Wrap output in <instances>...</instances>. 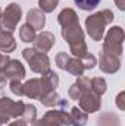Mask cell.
<instances>
[{
    "instance_id": "cell-17",
    "label": "cell",
    "mask_w": 125,
    "mask_h": 126,
    "mask_svg": "<svg viewBox=\"0 0 125 126\" xmlns=\"http://www.w3.org/2000/svg\"><path fill=\"white\" fill-rule=\"evenodd\" d=\"M16 50V40L13 38L12 32L0 31V51L9 54Z\"/></svg>"
},
{
    "instance_id": "cell-31",
    "label": "cell",
    "mask_w": 125,
    "mask_h": 126,
    "mask_svg": "<svg viewBox=\"0 0 125 126\" xmlns=\"http://www.w3.org/2000/svg\"><path fill=\"white\" fill-rule=\"evenodd\" d=\"M115 3H116L119 10H124L125 9V0H115Z\"/></svg>"
},
{
    "instance_id": "cell-15",
    "label": "cell",
    "mask_w": 125,
    "mask_h": 126,
    "mask_svg": "<svg viewBox=\"0 0 125 126\" xmlns=\"http://www.w3.org/2000/svg\"><path fill=\"white\" fill-rule=\"evenodd\" d=\"M40 103L43 104V106H46V107H61L63 110H66L68 107H69V104H68V101L66 100H62L61 98V95L56 93V90H53V91H49L46 95H43L41 98H40Z\"/></svg>"
},
{
    "instance_id": "cell-7",
    "label": "cell",
    "mask_w": 125,
    "mask_h": 126,
    "mask_svg": "<svg viewBox=\"0 0 125 126\" xmlns=\"http://www.w3.org/2000/svg\"><path fill=\"white\" fill-rule=\"evenodd\" d=\"M55 88L52 87V84L44 78H32L28 79L24 84V95L28 98H37L40 100L43 95H46L49 91H53Z\"/></svg>"
},
{
    "instance_id": "cell-22",
    "label": "cell",
    "mask_w": 125,
    "mask_h": 126,
    "mask_svg": "<svg viewBox=\"0 0 125 126\" xmlns=\"http://www.w3.org/2000/svg\"><path fill=\"white\" fill-rule=\"evenodd\" d=\"M21 119H24L27 123H32V122L37 119V109H35V106H32V104H25Z\"/></svg>"
},
{
    "instance_id": "cell-3",
    "label": "cell",
    "mask_w": 125,
    "mask_h": 126,
    "mask_svg": "<svg viewBox=\"0 0 125 126\" xmlns=\"http://www.w3.org/2000/svg\"><path fill=\"white\" fill-rule=\"evenodd\" d=\"M124 38H125V32L121 27H112L104 37L103 51H106L109 54H113L116 57H121L122 51H124V47H122Z\"/></svg>"
},
{
    "instance_id": "cell-23",
    "label": "cell",
    "mask_w": 125,
    "mask_h": 126,
    "mask_svg": "<svg viewBox=\"0 0 125 126\" xmlns=\"http://www.w3.org/2000/svg\"><path fill=\"white\" fill-rule=\"evenodd\" d=\"M59 4V0H38V7L43 13L53 12Z\"/></svg>"
},
{
    "instance_id": "cell-9",
    "label": "cell",
    "mask_w": 125,
    "mask_h": 126,
    "mask_svg": "<svg viewBox=\"0 0 125 126\" xmlns=\"http://www.w3.org/2000/svg\"><path fill=\"white\" fill-rule=\"evenodd\" d=\"M56 66L62 70H66L68 73L74 75V76H83L85 69L81 63V59L78 57H74V56H69L68 53H58L56 54Z\"/></svg>"
},
{
    "instance_id": "cell-13",
    "label": "cell",
    "mask_w": 125,
    "mask_h": 126,
    "mask_svg": "<svg viewBox=\"0 0 125 126\" xmlns=\"http://www.w3.org/2000/svg\"><path fill=\"white\" fill-rule=\"evenodd\" d=\"M3 73H4V76H6L9 81H12V79H19V81H22V79L25 78V67H24V64L19 62V60L10 59L9 63H7V66L4 67Z\"/></svg>"
},
{
    "instance_id": "cell-6",
    "label": "cell",
    "mask_w": 125,
    "mask_h": 126,
    "mask_svg": "<svg viewBox=\"0 0 125 126\" xmlns=\"http://www.w3.org/2000/svg\"><path fill=\"white\" fill-rule=\"evenodd\" d=\"M31 126H71V116L63 109L49 110L41 119H35Z\"/></svg>"
},
{
    "instance_id": "cell-14",
    "label": "cell",
    "mask_w": 125,
    "mask_h": 126,
    "mask_svg": "<svg viewBox=\"0 0 125 126\" xmlns=\"http://www.w3.org/2000/svg\"><path fill=\"white\" fill-rule=\"evenodd\" d=\"M90 90V78L87 76H78V79L69 87L68 95L71 100H80V97L84 94L85 91Z\"/></svg>"
},
{
    "instance_id": "cell-33",
    "label": "cell",
    "mask_w": 125,
    "mask_h": 126,
    "mask_svg": "<svg viewBox=\"0 0 125 126\" xmlns=\"http://www.w3.org/2000/svg\"><path fill=\"white\" fill-rule=\"evenodd\" d=\"M0 125H1V123H0Z\"/></svg>"
},
{
    "instance_id": "cell-8",
    "label": "cell",
    "mask_w": 125,
    "mask_h": 126,
    "mask_svg": "<svg viewBox=\"0 0 125 126\" xmlns=\"http://www.w3.org/2000/svg\"><path fill=\"white\" fill-rule=\"evenodd\" d=\"M22 56L28 62L31 70L35 73H43L50 69V59L46 53H40L34 48H24Z\"/></svg>"
},
{
    "instance_id": "cell-24",
    "label": "cell",
    "mask_w": 125,
    "mask_h": 126,
    "mask_svg": "<svg viewBox=\"0 0 125 126\" xmlns=\"http://www.w3.org/2000/svg\"><path fill=\"white\" fill-rule=\"evenodd\" d=\"M74 1L81 10H93L97 7V4L102 0H74Z\"/></svg>"
},
{
    "instance_id": "cell-1",
    "label": "cell",
    "mask_w": 125,
    "mask_h": 126,
    "mask_svg": "<svg viewBox=\"0 0 125 126\" xmlns=\"http://www.w3.org/2000/svg\"><path fill=\"white\" fill-rule=\"evenodd\" d=\"M58 22L62 27V37L68 43L72 56L83 59L88 53V48L84 40V31L80 27V19L77 12L71 7H65L58 16Z\"/></svg>"
},
{
    "instance_id": "cell-26",
    "label": "cell",
    "mask_w": 125,
    "mask_h": 126,
    "mask_svg": "<svg viewBox=\"0 0 125 126\" xmlns=\"http://www.w3.org/2000/svg\"><path fill=\"white\" fill-rule=\"evenodd\" d=\"M81 63H83V66H84V69L85 70H88V69H93L94 66H96V57H94L93 54H90V53H87L83 59H81Z\"/></svg>"
},
{
    "instance_id": "cell-25",
    "label": "cell",
    "mask_w": 125,
    "mask_h": 126,
    "mask_svg": "<svg viewBox=\"0 0 125 126\" xmlns=\"http://www.w3.org/2000/svg\"><path fill=\"white\" fill-rule=\"evenodd\" d=\"M9 88H10V91L13 94L18 95V97H22L24 95V84L19 79H12L9 82Z\"/></svg>"
},
{
    "instance_id": "cell-2",
    "label": "cell",
    "mask_w": 125,
    "mask_h": 126,
    "mask_svg": "<svg viewBox=\"0 0 125 126\" xmlns=\"http://www.w3.org/2000/svg\"><path fill=\"white\" fill-rule=\"evenodd\" d=\"M113 21V13L109 9L96 12L93 15L87 16L85 19V30L87 34L90 35V38L94 41H102L103 35L106 31V27Z\"/></svg>"
},
{
    "instance_id": "cell-20",
    "label": "cell",
    "mask_w": 125,
    "mask_h": 126,
    "mask_svg": "<svg viewBox=\"0 0 125 126\" xmlns=\"http://www.w3.org/2000/svg\"><path fill=\"white\" fill-rule=\"evenodd\" d=\"M121 120L113 113H104L97 119V126H119Z\"/></svg>"
},
{
    "instance_id": "cell-10",
    "label": "cell",
    "mask_w": 125,
    "mask_h": 126,
    "mask_svg": "<svg viewBox=\"0 0 125 126\" xmlns=\"http://www.w3.org/2000/svg\"><path fill=\"white\" fill-rule=\"evenodd\" d=\"M78 101H80V109L83 111H85L87 114L88 113L99 111L100 107H102V98H100V95H97L96 93H93L91 90L85 91L84 94L80 97Z\"/></svg>"
},
{
    "instance_id": "cell-30",
    "label": "cell",
    "mask_w": 125,
    "mask_h": 126,
    "mask_svg": "<svg viewBox=\"0 0 125 126\" xmlns=\"http://www.w3.org/2000/svg\"><path fill=\"white\" fill-rule=\"evenodd\" d=\"M6 84H7V78L4 76V73H3V72H0V88H4V87H6Z\"/></svg>"
},
{
    "instance_id": "cell-18",
    "label": "cell",
    "mask_w": 125,
    "mask_h": 126,
    "mask_svg": "<svg viewBox=\"0 0 125 126\" xmlns=\"http://www.w3.org/2000/svg\"><path fill=\"white\" fill-rule=\"evenodd\" d=\"M69 116H71V126H85L88 122V114L83 111L80 107H72Z\"/></svg>"
},
{
    "instance_id": "cell-29",
    "label": "cell",
    "mask_w": 125,
    "mask_h": 126,
    "mask_svg": "<svg viewBox=\"0 0 125 126\" xmlns=\"http://www.w3.org/2000/svg\"><path fill=\"white\" fill-rule=\"evenodd\" d=\"M9 126H28V123L24 120V119H21V117H18V119H15L13 122H10Z\"/></svg>"
},
{
    "instance_id": "cell-28",
    "label": "cell",
    "mask_w": 125,
    "mask_h": 126,
    "mask_svg": "<svg viewBox=\"0 0 125 126\" xmlns=\"http://www.w3.org/2000/svg\"><path fill=\"white\" fill-rule=\"evenodd\" d=\"M9 60H10V57H9L7 54H1V53H0V72L4 70V67L7 66Z\"/></svg>"
},
{
    "instance_id": "cell-32",
    "label": "cell",
    "mask_w": 125,
    "mask_h": 126,
    "mask_svg": "<svg viewBox=\"0 0 125 126\" xmlns=\"http://www.w3.org/2000/svg\"><path fill=\"white\" fill-rule=\"evenodd\" d=\"M0 13H1V9H0Z\"/></svg>"
},
{
    "instance_id": "cell-4",
    "label": "cell",
    "mask_w": 125,
    "mask_h": 126,
    "mask_svg": "<svg viewBox=\"0 0 125 126\" xmlns=\"http://www.w3.org/2000/svg\"><path fill=\"white\" fill-rule=\"evenodd\" d=\"M22 18V9L18 3H10L0 13V31L13 32Z\"/></svg>"
},
{
    "instance_id": "cell-12",
    "label": "cell",
    "mask_w": 125,
    "mask_h": 126,
    "mask_svg": "<svg viewBox=\"0 0 125 126\" xmlns=\"http://www.w3.org/2000/svg\"><path fill=\"white\" fill-rule=\"evenodd\" d=\"M55 43H56V37H55L53 32L43 31L41 34L35 35V38L32 41V48L37 50V51H40V53H46L47 54V51L52 50V47L55 46Z\"/></svg>"
},
{
    "instance_id": "cell-19",
    "label": "cell",
    "mask_w": 125,
    "mask_h": 126,
    "mask_svg": "<svg viewBox=\"0 0 125 126\" xmlns=\"http://www.w3.org/2000/svg\"><path fill=\"white\" fill-rule=\"evenodd\" d=\"M90 90L96 93L97 95H102L106 93L107 90V84H106V79L102 78V76H96V78H91L90 79Z\"/></svg>"
},
{
    "instance_id": "cell-16",
    "label": "cell",
    "mask_w": 125,
    "mask_h": 126,
    "mask_svg": "<svg viewBox=\"0 0 125 126\" xmlns=\"http://www.w3.org/2000/svg\"><path fill=\"white\" fill-rule=\"evenodd\" d=\"M27 24L30 27H32L35 31L43 30L46 25V16L40 9H31L27 13Z\"/></svg>"
},
{
    "instance_id": "cell-21",
    "label": "cell",
    "mask_w": 125,
    "mask_h": 126,
    "mask_svg": "<svg viewBox=\"0 0 125 126\" xmlns=\"http://www.w3.org/2000/svg\"><path fill=\"white\" fill-rule=\"evenodd\" d=\"M35 30L30 27L28 24H24L22 27H19V38H21V41H24V43H32L34 41V38H35Z\"/></svg>"
},
{
    "instance_id": "cell-11",
    "label": "cell",
    "mask_w": 125,
    "mask_h": 126,
    "mask_svg": "<svg viewBox=\"0 0 125 126\" xmlns=\"http://www.w3.org/2000/svg\"><path fill=\"white\" fill-rule=\"evenodd\" d=\"M99 67L103 73H116L121 69V57H116L102 50L99 57Z\"/></svg>"
},
{
    "instance_id": "cell-27",
    "label": "cell",
    "mask_w": 125,
    "mask_h": 126,
    "mask_svg": "<svg viewBox=\"0 0 125 126\" xmlns=\"http://www.w3.org/2000/svg\"><path fill=\"white\" fill-rule=\"evenodd\" d=\"M116 106L119 110H125V93H119L116 97Z\"/></svg>"
},
{
    "instance_id": "cell-5",
    "label": "cell",
    "mask_w": 125,
    "mask_h": 126,
    "mask_svg": "<svg viewBox=\"0 0 125 126\" xmlns=\"http://www.w3.org/2000/svg\"><path fill=\"white\" fill-rule=\"evenodd\" d=\"M25 103L24 101H13L7 97H0V123L12 122V119H18L22 116Z\"/></svg>"
}]
</instances>
